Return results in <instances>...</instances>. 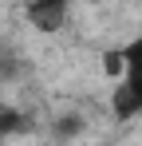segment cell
Wrapping results in <instances>:
<instances>
[{"mask_svg":"<svg viewBox=\"0 0 142 146\" xmlns=\"http://www.w3.org/2000/svg\"><path fill=\"white\" fill-rule=\"evenodd\" d=\"M111 111H115V119L142 115V63H134V67L122 71V79H118L115 91H111Z\"/></svg>","mask_w":142,"mask_h":146,"instance_id":"1","label":"cell"},{"mask_svg":"<svg viewBox=\"0 0 142 146\" xmlns=\"http://www.w3.org/2000/svg\"><path fill=\"white\" fill-rule=\"evenodd\" d=\"M28 12V24L44 36H55L59 28H67V16H71V0H28L24 4Z\"/></svg>","mask_w":142,"mask_h":146,"instance_id":"2","label":"cell"},{"mask_svg":"<svg viewBox=\"0 0 142 146\" xmlns=\"http://www.w3.org/2000/svg\"><path fill=\"white\" fill-rule=\"evenodd\" d=\"M16 130H24V119L16 107H0V138L4 134H16Z\"/></svg>","mask_w":142,"mask_h":146,"instance_id":"3","label":"cell"},{"mask_svg":"<svg viewBox=\"0 0 142 146\" xmlns=\"http://www.w3.org/2000/svg\"><path fill=\"white\" fill-rule=\"evenodd\" d=\"M118 59H122V67H134V63H142V36H138V40H130L126 48L118 51Z\"/></svg>","mask_w":142,"mask_h":146,"instance_id":"4","label":"cell"},{"mask_svg":"<svg viewBox=\"0 0 142 146\" xmlns=\"http://www.w3.org/2000/svg\"><path fill=\"white\" fill-rule=\"evenodd\" d=\"M83 130V119L79 115H71V119H55V134L59 138H71V134H79Z\"/></svg>","mask_w":142,"mask_h":146,"instance_id":"5","label":"cell"}]
</instances>
